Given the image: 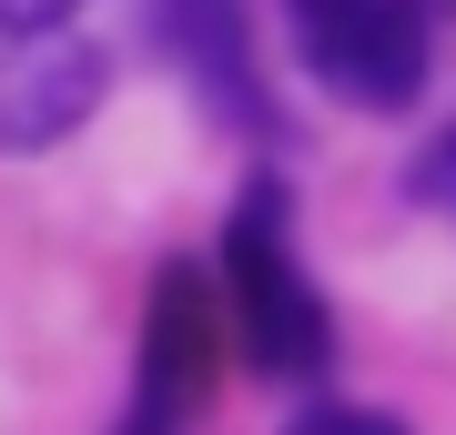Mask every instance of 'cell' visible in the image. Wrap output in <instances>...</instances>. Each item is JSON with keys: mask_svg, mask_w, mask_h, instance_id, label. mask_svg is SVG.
Wrapping results in <instances>:
<instances>
[{"mask_svg": "<svg viewBox=\"0 0 456 435\" xmlns=\"http://www.w3.org/2000/svg\"><path fill=\"white\" fill-rule=\"evenodd\" d=\"M163 61L183 71V92L203 101L224 132H264V61H254V20L244 0H142Z\"/></svg>", "mask_w": 456, "mask_h": 435, "instance_id": "3957f363", "label": "cell"}, {"mask_svg": "<svg viewBox=\"0 0 456 435\" xmlns=\"http://www.w3.org/2000/svg\"><path fill=\"white\" fill-rule=\"evenodd\" d=\"M71 11H82V0H0V31L41 41V31H71Z\"/></svg>", "mask_w": 456, "mask_h": 435, "instance_id": "52a82bcc", "label": "cell"}, {"mask_svg": "<svg viewBox=\"0 0 456 435\" xmlns=\"http://www.w3.org/2000/svg\"><path fill=\"white\" fill-rule=\"evenodd\" d=\"M112 92V61L82 31H41L0 51V152H51L92 122V101Z\"/></svg>", "mask_w": 456, "mask_h": 435, "instance_id": "277c9868", "label": "cell"}, {"mask_svg": "<svg viewBox=\"0 0 456 435\" xmlns=\"http://www.w3.org/2000/svg\"><path fill=\"white\" fill-rule=\"evenodd\" d=\"M294 435H406V425L365 415V405H314V415H294Z\"/></svg>", "mask_w": 456, "mask_h": 435, "instance_id": "8992f818", "label": "cell"}, {"mask_svg": "<svg viewBox=\"0 0 456 435\" xmlns=\"http://www.w3.org/2000/svg\"><path fill=\"white\" fill-rule=\"evenodd\" d=\"M203 375H213V324H203V284L193 263H163L142 314V385H132L122 435H183L203 415Z\"/></svg>", "mask_w": 456, "mask_h": 435, "instance_id": "5b68a950", "label": "cell"}, {"mask_svg": "<svg viewBox=\"0 0 456 435\" xmlns=\"http://www.w3.org/2000/svg\"><path fill=\"white\" fill-rule=\"evenodd\" d=\"M294 51L355 112H406L426 92V0H284Z\"/></svg>", "mask_w": 456, "mask_h": 435, "instance_id": "7a4b0ae2", "label": "cell"}, {"mask_svg": "<svg viewBox=\"0 0 456 435\" xmlns=\"http://www.w3.org/2000/svg\"><path fill=\"white\" fill-rule=\"evenodd\" d=\"M224 284H233V324H244V355L264 385H325L335 365V314L314 294L305 254H294V223H284V193L254 182L224 223Z\"/></svg>", "mask_w": 456, "mask_h": 435, "instance_id": "6da1fadb", "label": "cell"}]
</instances>
